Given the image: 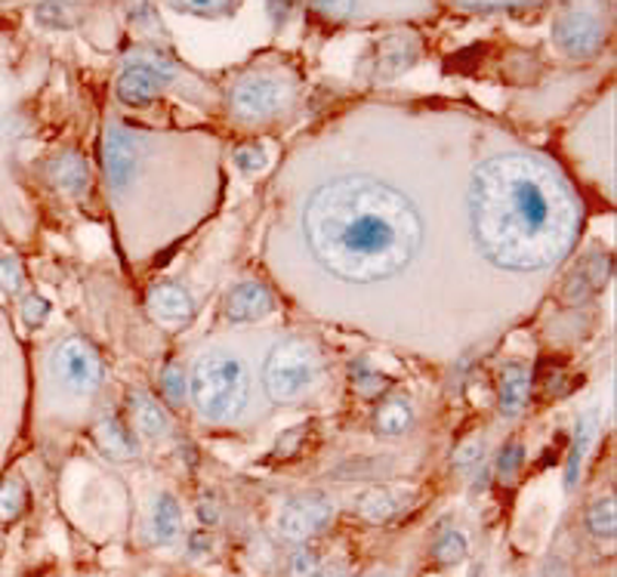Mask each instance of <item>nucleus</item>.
Here are the masks:
<instances>
[{
  "instance_id": "1",
  "label": "nucleus",
  "mask_w": 617,
  "mask_h": 577,
  "mask_svg": "<svg viewBox=\"0 0 617 577\" xmlns=\"http://www.w3.org/2000/svg\"><path fill=\"white\" fill-rule=\"evenodd\" d=\"M581 210L562 176L528 154H498L473 173L469 226L479 251L513 272L547 269L571 251Z\"/></svg>"
},
{
  "instance_id": "2",
  "label": "nucleus",
  "mask_w": 617,
  "mask_h": 577,
  "mask_svg": "<svg viewBox=\"0 0 617 577\" xmlns=\"http://www.w3.org/2000/svg\"><path fill=\"white\" fill-rule=\"evenodd\" d=\"M303 235L334 278L374 285L408 269L423 244V220L398 188L374 176H340L306 201Z\"/></svg>"
},
{
  "instance_id": "3",
  "label": "nucleus",
  "mask_w": 617,
  "mask_h": 577,
  "mask_svg": "<svg viewBox=\"0 0 617 577\" xmlns=\"http://www.w3.org/2000/svg\"><path fill=\"white\" fill-rule=\"evenodd\" d=\"M189 392L205 420H232L251 395V377L238 356L225 349L201 353L189 377Z\"/></svg>"
},
{
  "instance_id": "4",
  "label": "nucleus",
  "mask_w": 617,
  "mask_h": 577,
  "mask_svg": "<svg viewBox=\"0 0 617 577\" xmlns=\"http://www.w3.org/2000/svg\"><path fill=\"white\" fill-rule=\"evenodd\" d=\"M322 380V356L315 343L303 337H288L275 343V349L266 358L263 383L269 399L278 405H296Z\"/></svg>"
},
{
  "instance_id": "5",
  "label": "nucleus",
  "mask_w": 617,
  "mask_h": 577,
  "mask_svg": "<svg viewBox=\"0 0 617 577\" xmlns=\"http://www.w3.org/2000/svg\"><path fill=\"white\" fill-rule=\"evenodd\" d=\"M50 371L59 386H66L74 395H90L103 383V358L81 337L62 339L50 356Z\"/></svg>"
},
{
  "instance_id": "6",
  "label": "nucleus",
  "mask_w": 617,
  "mask_h": 577,
  "mask_svg": "<svg viewBox=\"0 0 617 577\" xmlns=\"http://www.w3.org/2000/svg\"><path fill=\"white\" fill-rule=\"evenodd\" d=\"M552 37L571 59H590L602 50L605 44V22L596 7L586 3H571L566 7L556 25H552Z\"/></svg>"
},
{
  "instance_id": "7",
  "label": "nucleus",
  "mask_w": 617,
  "mask_h": 577,
  "mask_svg": "<svg viewBox=\"0 0 617 577\" xmlns=\"http://www.w3.org/2000/svg\"><path fill=\"white\" fill-rule=\"evenodd\" d=\"M334 516H337V507H334V500L322 492H308V494H296L291 497L281 512H278V534L284 538V541L291 543H303L308 538H315V534H322L330 522H334Z\"/></svg>"
},
{
  "instance_id": "8",
  "label": "nucleus",
  "mask_w": 617,
  "mask_h": 577,
  "mask_svg": "<svg viewBox=\"0 0 617 577\" xmlns=\"http://www.w3.org/2000/svg\"><path fill=\"white\" fill-rule=\"evenodd\" d=\"M288 102V84L275 74H251L229 93V105L241 120L272 118Z\"/></svg>"
},
{
  "instance_id": "9",
  "label": "nucleus",
  "mask_w": 617,
  "mask_h": 577,
  "mask_svg": "<svg viewBox=\"0 0 617 577\" xmlns=\"http://www.w3.org/2000/svg\"><path fill=\"white\" fill-rule=\"evenodd\" d=\"M173 81V66L161 56H137L130 59L118 78V100L127 105L152 102Z\"/></svg>"
},
{
  "instance_id": "10",
  "label": "nucleus",
  "mask_w": 617,
  "mask_h": 577,
  "mask_svg": "<svg viewBox=\"0 0 617 577\" xmlns=\"http://www.w3.org/2000/svg\"><path fill=\"white\" fill-rule=\"evenodd\" d=\"M139 161V139L124 127H108L103 136V170L112 188H124L133 180Z\"/></svg>"
},
{
  "instance_id": "11",
  "label": "nucleus",
  "mask_w": 617,
  "mask_h": 577,
  "mask_svg": "<svg viewBox=\"0 0 617 577\" xmlns=\"http://www.w3.org/2000/svg\"><path fill=\"white\" fill-rule=\"evenodd\" d=\"M223 309L229 322L251 324L266 319V315H272L275 297L266 285H259V281H244V285H235V288L225 293Z\"/></svg>"
},
{
  "instance_id": "12",
  "label": "nucleus",
  "mask_w": 617,
  "mask_h": 577,
  "mask_svg": "<svg viewBox=\"0 0 617 577\" xmlns=\"http://www.w3.org/2000/svg\"><path fill=\"white\" fill-rule=\"evenodd\" d=\"M608 278H612V256L602 251L583 256L566 278V303H586L608 285Z\"/></svg>"
},
{
  "instance_id": "13",
  "label": "nucleus",
  "mask_w": 617,
  "mask_h": 577,
  "mask_svg": "<svg viewBox=\"0 0 617 577\" xmlns=\"http://www.w3.org/2000/svg\"><path fill=\"white\" fill-rule=\"evenodd\" d=\"M417 56H420V44H417V37L414 34H389L386 41H380L377 50H374V59H371V74L374 78H395V74H401V71H408V68L417 62Z\"/></svg>"
},
{
  "instance_id": "14",
  "label": "nucleus",
  "mask_w": 617,
  "mask_h": 577,
  "mask_svg": "<svg viewBox=\"0 0 617 577\" xmlns=\"http://www.w3.org/2000/svg\"><path fill=\"white\" fill-rule=\"evenodd\" d=\"M408 500H411V494L405 492H393V488H368V492H361L359 497H356V512H359L361 519L374 522V526H383V522L395 519L401 509L408 507Z\"/></svg>"
},
{
  "instance_id": "15",
  "label": "nucleus",
  "mask_w": 617,
  "mask_h": 577,
  "mask_svg": "<svg viewBox=\"0 0 617 577\" xmlns=\"http://www.w3.org/2000/svg\"><path fill=\"white\" fill-rule=\"evenodd\" d=\"M149 312L167 324L189 322L195 312V300L179 285H154L149 290Z\"/></svg>"
},
{
  "instance_id": "16",
  "label": "nucleus",
  "mask_w": 617,
  "mask_h": 577,
  "mask_svg": "<svg viewBox=\"0 0 617 577\" xmlns=\"http://www.w3.org/2000/svg\"><path fill=\"white\" fill-rule=\"evenodd\" d=\"M528 392H532V377L525 371V365L510 361V365L500 371V386H498L500 414H503V417H519L522 407H525V402H528Z\"/></svg>"
},
{
  "instance_id": "17",
  "label": "nucleus",
  "mask_w": 617,
  "mask_h": 577,
  "mask_svg": "<svg viewBox=\"0 0 617 577\" xmlns=\"http://www.w3.org/2000/svg\"><path fill=\"white\" fill-rule=\"evenodd\" d=\"M179 531H183V509L176 504V497L167 492L158 494L152 507V519H149V534H152V541L167 546V543H173L179 538Z\"/></svg>"
},
{
  "instance_id": "18",
  "label": "nucleus",
  "mask_w": 617,
  "mask_h": 577,
  "mask_svg": "<svg viewBox=\"0 0 617 577\" xmlns=\"http://www.w3.org/2000/svg\"><path fill=\"white\" fill-rule=\"evenodd\" d=\"M50 180L62 192L81 195L90 186V168H86V161L78 152H62L59 158H53Z\"/></svg>"
},
{
  "instance_id": "19",
  "label": "nucleus",
  "mask_w": 617,
  "mask_h": 577,
  "mask_svg": "<svg viewBox=\"0 0 617 577\" xmlns=\"http://www.w3.org/2000/svg\"><path fill=\"white\" fill-rule=\"evenodd\" d=\"M130 402H133V420H137L139 436L154 441L164 439L171 432V420H167V414L161 411V405L154 399H149L145 392H133Z\"/></svg>"
},
{
  "instance_id": "20",
  "label": "nucleus",
  "mask_w": 617,
  "mask_h": 577,
  "mask_svg": "<svg viewBox=\"0 0 617 577\" xmlns=\"http://www.w3.org/2000/svg\"><path fill=\"white\" fill-rule=\"evenodd\" d=\"M96 445L103 448L105 458L112 460H133L137 458V441L127 436V429L115 420V417H105V420H100V426H96Z\"/></svg>"
},
{
  "instance_id": "21",
  "label": "nucleus",
  "mask_w": 617,
  "mask_h": 577,
  "mask_svg": "<svg viewBox=\"0 0 617 577\" xmlns=\"http://www.w3.org/2000/svg\"><path fill=\"white\" fill-rule=\"evenodd\" d=\"M593 436H596V414H586L583 420H578L574 441H571V451H568L566 488H574V485H578L583 470V458H586V451H590V445H593Z\"/></svg>"
},
{
  "instance_id": "22",
  "label": "nucleus",
  "mask_w": 617,
  "mask_h": 577,
  "mask_svg": "<svg viewBox=\"0 0 617 577\" xmlns=\"http://www.w3.org/2000/svg\"><path fill=\"white\" fill-rule=\"evenodd\" d=\"M374 426H377V432L383 436H401V432H408L414 426V407L408 399H386L383 405L377 407V414H374Z\"/></svg>"
},
{
  "instance_id": "23",
  "label": "nucleus",
  "mask_w": 617,
  "mask_h": 577,
  "mask_svg": "<svg viewBox=\"0 0 617 577\" xmlns=\"http://www.w3.org/2000/svg\"><path fill=\"white\" fill-rule=\"evenodd\" d=\"M466 553H469V541H466L461 528H447L432 546V559L439 565H457V562L466 559Z\"/></svg>"
},
{
  "instance_id": "24",
  "label": "nucleus",
  "mask_w": 617,
  "mask_h": 577,
  "mask_svg": "<svg viewBox=\"0 0 617 577\" xmlns=\"http://www.w3.org/2000/svg\"><path fill=\"white\" fill-rule=\"evenodd\" d=\"M586 526L590 531L599 538V541H608V538H615V528H617V516H615V497L608 494V497H599L593 507H590V516H586Z\"/></svg>"
},
{
  "instance_id": "25",
  "label": "nucleus",
  "mask_w": 617,
  "mask_h": 577,
  "mask_svg": "<svg viewBox=\"0 0 617 577\" xmlns=\"http://www.w3.org/2000/svg\"><path fill=\"white\" fill-rule=\"evenodd\" d=\"M349 380H352L356 392L368 395V399L383 392V373L374 371V365L368 358H352L349 361Z\"/></svg>"
},
{
  "instance_id": "26",
  "label": "nucleus",
  "mask_w": 617,
  "mask_h": 577,
  "mask_svg": "<svg viewBox=\"0 0 617 577\" xmlns=\"http://www.w3.org/2000/svg\"><path fill=\"white\" fill-rule=\"evenodd\" d=\"M25 509V488L19 482H7L0 488V522H16Z\"/></svg>"
},
{
  "instance_id": "27",
  "label": "nucleus",
  "mask_w": 617,
  "mask_h": 577,
  "mask_svg": "<svg viewBox=\"0 0 617 577\" xmlns=\"http://www.w3.org/2000/svg\"><path fill=\"white\" fill-rule=\"evenodd\" d=\"M522 463H525V448L519 445V441H510L503 451H500L498 458V478L500 482H515V475H519V470H522Z\"/></svg>"
},
{
  "instance_id": "28",
  "label": "nucleus",
  "mask_w": 617,
  "mask_h": 577,
  "mask_svg": "<svg viewBox=\"0 0 617 577\" xmlns=\"http://www.w3.org/2000/svg\"><path fill=\"white\" fill-rule=\"evenodd\" d=\"M176 10L183 13H195V16H220L229 13L235 0H171Z\"/></svg>"
},
{
  "instance_id": "29",
  "label": "nucleus",
  "mask_w": 617,
  "mask_h": 577,
  "mask_svg": "<svg viewBox=\"0 0 617 577\" xmlns=\"http://www.w3.org/2000/svg\"><path fill=\"white\" fill-rule=\"evenodd\" d=\"M161 390L171 399V405H179L186 399V371L179 365H167L161 371Z\"/></svg>"
},
{
  "instance_id": "30",
  "label": "nucleus",
  "mask_w": 617,
  "mask_h": 577,
  "mask_svg": "<svg viewBox=\"0 0 617 577\" xmlns=\"http://www.w3.org/2000/svg\"><path fill=\"white\" fill-rule=\"evenodd\" d=\"M47 315H50V303H47L44 297L28 293V297L22 300V319H25L28 327H40V324L47 322Z\"/></svg>"
},
{
  "instance_id": "31",
  "label": "nucleus",
  "mask_w": 617,
  "mask_h": 577,
  "mask_svg": "<svg viewBox=\"0 0 617 577\" xmlns=\"http://www.w3.org/2000/svg\"><path fill=\"white\" fill-rule=\"evenodd\" d=\"M235 164H238L244 173H257V170L266 168V161H269V154H266V149H259V146H241V149H235Z\"/></svg>"
},
{
  "instance_id": "32",
  "label": "nucleus",
  "mask_w": 617,
  "mask_h": 577,
  "mask_svg": "<svg viewBox=\"0 0 617 577\" xmlns=\"http://www.w3.org/2000/svg\"><path fill=\"white\" fill-rule=\"evenodd\" d=\"M322 568V562H318V553L315 550H296L291 556V577H315V572Z\"/></svg>"
},
{
  "instance_id": "33",
  "label": "nucleus",
  "mask_w": 617,
  "mask_h": 577,
  "mask_svg": "<svg viewBox=\"0 0 617 577\" xmlns=\"http://www.w3.org/2000/svg\"><path fill=\"white\" fill-rule=\"evenodd\" d=\"M0 288L19 290L22 288V269L13 256H0Z\"/></svg>"
},
{
  "instance_id": "34",
  "label": "nucleus",
  "mask_w": 617,
  "mask_h": 577,
  "mask_svg": "<svg viewBox=\"0 0 617 577\" xmlns=\"http://www.w3.org/2000/svg\"><path fill=\"white\" fill-rule=\"evenodd\" d=\"M481 454H485L481 441H466V445L457 448V454H454V466H457V470H473L481 460Z\"/></svg>"
},
{
  "instance_id": "35",
  "label": "nucleus",
  "mask_w": 617,
  "mask_h": 577,
  "mask_svg": "<svg viewBox=\"0 0 617 577\" xmlns=\"http://www.w3.org/2000/svg\"><path fill=\"white\" fill-rule=\"evenodd\" d=\"M322 16H327V19H344V16H349V10H352V3L356 0H308Z\"/></svg>"
},
{
  "instance_id": "36",
  "label": "nucleus",
  "mask_w": 617,
  "mask_h": 577,
  "mask_svg": "<svg viewBox=\"0 0 617 577\" xmlns=\"http://www.w3.org/2000/svg\"><path fill=\"white\" fill-rule=\"evenodd\" d=\"M66 13H62V7L59 3H40L37 7V22L40 25H50V28H66L71 22H66Z\"/></svg>"
},
{
  "instance_id": "37",
  "label": "nucleus",
  "mask_w": 617,
  "mask_h": 577,
  "mask_svg": "<svg viewBox=\"0 0 617 577\" xmlns=\"http://www.w3.org/2000/svg\"><path fill=\"white\" fill-rule=\"evenodd\" d=\"M198 519H201L205 526H217V522H220V509H217V500H210V497H201V504H198Z\"/></svg>"
},
{
  "instance_id": "38",
  "label": "nucleus",
  "mask_w": 617,
  "mask_h": 577,
  "mask_svg": "<svg viewBox=\"0 0 617 577\" xmlns=\"http://www.w3.org/2000/svg\"><path fill=\"white\" fill-rule=\"evenodd\" d=\"M315 577H349V565L346 562H337V565H327V568H318Z\"/></svg>"
},
{
  "instance_id": "39",
  "label": "nucleus",
  "mask_w": 617,
  "mask_h": 577,
  "mask_svg": "<svg viewBox=\"0 0 617 577\" xmlns=\"http://www.w3.org/2000/svg\"><path fill=\"white\" fill-rule=\"evenodd\" d=\"M469 7H515V3H532V0H461Z\"/></svg>"
},
{
  "instance_id": "40",
  "label": "nucleus",
  "mask_w": 617,
  "mask_h": 577,
  "mask_svg": "<svg viewBox=\"0 0 617 577\" xmlns=\"http://www.w3.org/2000/svg\"><path fill=\"white\" fill-rule=\"evenodd\" d=\"M547 577H568L566 565H562V562H552L547 568Z\"/></svg>"
},
{
  "instance_id": "41",
  "label": "nucleus",
  "mask_w": 617,
  "mask_h": 577,
  "mask_svg": "<svg viewBox=\"0 0 617 577\" xmlns=\"http://www.w3.org/2000/svg\"><path fill=\"white\" fill-rule=\"evenodd\" d=\"M374 577H398V575H389V572H380V575H374Z\"/></svg>"
}]
</instances>
